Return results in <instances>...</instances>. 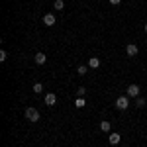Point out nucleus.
Returning a JSON list of instances; mask_svg holds the SVG:
<instances>
[{"instance_id":"1","label":"nucleus","mask_w":147,"mask_h":147,"mask_svg":"<svg viewBox=\"0 0 147 147\" xmlns=\"http://www.w3.org/2000/svg\"><path fill=\"white\" fill-rule=\"evenodd\" d=\"M116 108H120V110H127V108H129V96H127V94H122V96L116 100Z\"/></svg>"},{"instance_id":"2","label":"nucleus","mask_w":147,"mask_h":147,"mask_svg":"<svg viewBox=\"0 0 147 147\" xmlns=\"http://www.w3.org/2000/svg\"><path fill=\"white\" fill-rule=\"evenodd\" d=\"M26 118H28V122H39V118H41V116H39V112H37L35 108L30 106V108L26 110Z\"/></svg>"},{"instance_id":"3","label":"nucleus","mask_w":147,"mask_h":147,"mask_svg":"<svg viewBox=\"0 0 147 147\" xmlns=\"http://www.w3.org/2000/svg\"><path fill=\"white\" fill-rule=\"evenodd\" d=\"M139 86H137V84H129V86H127V88H125V94H127V96H129V98H137V96H139Z\"/></svg>"},{"instance_id":"4","label":"nucleus","mask_w":147,"mask_h":147,"mask_svg":"<svg viewBox=\"0 0 147 147\" xmlns=\"http://www.w3.org/2000/svg\"><path fill=\"white\" fill-rule=\"evenodd\" d=\"M125 53L129 57H136L137 53H139V47L136 45V43H127V47H125Z\"/></svg>"},{"instance_id":"5","label":"nucleus","mask_w":147,"mask_h":147,"mask_svg":"<svg viewBox=\"0 0 147 147\" xmlns=\"http://www.w3.org/2000/svg\"><path fill=\"white\" fill-rule=\"evenodd\" d=\"M108 141H110V143H112V145H118V143H120V141H122V136H120V134H118V131H112V134H110V136H108Z\"/></svg>"},{"instance_id":"6","label":"nucleus","mask_w":147,"mask_h":147,"mask_svg":"<svg viewBox=\"0 0 147 147\" xmlns=\"http://www.w3.org/2000/svg\"><path fill=\"white\" fill-rule=\"evenodd\" d=\"M55 102H57V96L53 92H47L45 94V104L47 106H55Z\"/></svg>"},{"instance_id":"7","label":"nucleus","mask_w":147,"mask_h":147,"mask_svg":"<svg viewBox=\"0 0 147 147\" xmlns=\"http://www.w3.org/2000/svg\"><path fill=\"white\" fill-rule=\"evenodd\" d=\"M34 61L37 63V65H45V61H47V57H45V53H35V57H34Z\"/></svg>"},{"instance_id":"8","label":"nucleus","mask_w":147,"mask_h":147,"mask_svg":"<svg viewBox=\"0 0 147 147\" xmlns=\"http://www.w3.org/2000/svg\"><path fill=\"white\" fill-rule=\"evenodd\" d=\"M43 24L45 26H53L55 24V14H45L43 16Z\"/></svg>"},{"instance_id":"9","label":"nucleus","mask_w":147,"mask_h":147,"mask_svg":"<svg viewBox=\"0 0 147 147\" xmlns=\"http://www.w3.org/2000/svg\"><path fill=\"white\" fill-rule=\"evenodd\" d=\"M88 67L90 69H98L100 67V59H98V57H90V59H88Z\"/></svg>"},{"instance_id":"10","label":"nucleus","mask_w":147,"mask_h":147,"mask_svg":"<svg viewBox=\"0 0 147 147\" xmlns=\"http://www.w3.org/2000/svg\"><path fill=\"white\" fill-rule=\"evenodd\" d=\"M100 129H102V131H106V134H108V131H110V129H112V124H110V122H106V120H104V122H100Z\"/></svg>"},{"instance_id":"11","label":"nucleus","mask_w":147,"mask_h":147,"mask_svg":"<svg viewBox=\"0 0 147 147\" xmlns=\"http://www.w3.org/2000/svg\"><path fill=\"white\" fill-rule=\"evenodd\" d=\"M145 104H147V100L143 98V96H137V98H136V106H137V108H143Z\"/></svg>"},{"instance_id":"12","label":"nucleus","mask_w":147,"mask_h":147,"mask_svg":"<svg viewBox=\"0 0 147 147\" xmlns=\"http://www.w3.org/2000/svg\"><path fill=\"white\" fill-rule=\"evenodd\" d=\"M32 90H34L35 94H41V92H43V84H41V82H35V84H34V88H32Z\"/></svg>"},{"instance_id":"13","label":"nucleus","mask_w":147,"mask_h":147,"mask_svg":"<svg viewBox=\"0 0 147 147\" xmlns=\"http://www.w3.org/2000/svg\"><path fill=\"white\" fill-rule=\"evenodd\" d=\"M53 6H55V10H63V8H65V2H63V0H55V2H53Z\"/></svg>"},{"instance_id":"14","label":"nucleus","mask_w":147,"mask_h":147,"mask_svg":"<svg viewBox=\"0 0 147 147\" xmlns=\"http://www.w3.org/2000/svg\"><path fill=\"white\" fill-rule=\"evenodd\" d=\"M84 106H86L84 98H77V100H75V108H84Z\"/></svg>"},{"instance_id":"15","label":"nucleus","mask_w":147,"mask_h":147,"mask_svg":"<svg viewBox=\"0 0 147 147\" xmlns=\"http://www.w3.org/2000/svg\"><path fill=\"white\" fill-rule=\"evenodd\" d=\"M86 71H88L86 65H79V67H77V73H79V75H86Z\"/></svg>"},{"instance_id":"16","label":"nucleus","mask_w":147,"mask_h":147,"mask_svg":"<svg viewBox=\"0 0 147 147\" xmlns=\"http://www.w3.org/2000/svg\"><path fill=\"white\" fill-rule=\"evenodd\" d=\"M84 94H86V88H84V86H80L79 90H77V96H79V98H84Z\"/></svg>"},{"instance_id":"17","label":"nucleus","mask_w":147,"mask_h":147,"mask_svg":"<svg viewBox=\"0 0 147 147\" xmlns=\"http://www.w3.org/2000/svg\"><path fill=\"white\" fill-rule=\"evenodd\" d=\"M6 59H8V53H6V51H4V49H2V51H0V61H2V63H4V61H6Z\"/></svg>"},{"instance_id":"18","label":"nucleus","mask_w":147,"mask_h":147,"mask_svg":"<svg viewBox=\"0 0 147 147\" xmlns=\"http://www.w3.org/2000/svg\"><path fill=\"white\" fill-rule=\"evenodd\" d=\"M122 0H110V4H120Z\"/></svg>"},{"instance_id":"19","label":"nucleus","mask_w":147,"mask_h":147,"mask_svg":"<svg viewBox=\"0 0 147 147\" xmlns=\"http://www.w3.org/2000/svg\"><path fill=\"white\" fill-rule=\"evenodd\" d=\"M143 30H145V34H147V22H145V28H143Z\"/></svg>"}]
</instances>
